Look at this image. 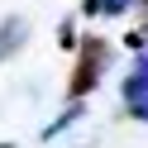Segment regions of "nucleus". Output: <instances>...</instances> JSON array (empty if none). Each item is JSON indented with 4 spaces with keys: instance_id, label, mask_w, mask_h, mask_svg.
I'll list each match as a JSON object with an SVG mask.
<instances>
[{
    "instance_id": "obj_1",
    "label": "nucleus",
    "mask_w": 148,
    "mask_h": 148,
    "mask_svg": "<svg viewBox=\"0 0 148 148\" xmlns=\"http://www.w3.org/2000/svg\"><path fill=\"white\" fill-rule=\"evenodd\" d=\"M110 58H115V48H110L100 34L77 38V67H72V77H67V100H86L91 91L100 86V77L110 72Z\"/></svg>"
},
{
    "instance_id": "obj_2",
    "label": "nucleus",
    "mask_w": 148,
    "mask_h": 148,
    "mask_svg": "<svg viewBox=\"0 0 148 148\" xmlns=\"http://www.w3.org/2000/svg\"><path fill=\"white\" fill-rule=\"evenodd\" d=\"M119 100H124V110L134 119L148 110V48L134 53V67H129V77L119 81Z\"/></svg>"
},
{
    "instance_id": "obj_3",
    "label": "nucleus",
    "mask_w": 148,
    "mask_h": 148,
    "mask_svg": "<svg viewBox=\"0 0 148 148\" xmlns=\"http://www.w3.org/2000/svg\"><path fill=\"white\" fill-rule=\"evenodd\" d=\"M24 43H29V19H19V14L0 19V62H5V58H14Z\"/></svg>"
},
{
    "instance_id": "obj_4",
    "label": "nucleus",
    "mask_w": 148,
    "mask_h": 148,
    "mask_svg": "<svg viewBox=\"0 0 148 148\" xmlns=\"http://www.w3.org/2000/svg\"><path fill=\"white\" fill-rule=\"evenodd\" d=\"M81 115H86V110H81V100H72V105H67V110H62V115H58V119H53V124H48V129H43V143H53V138H58V134H67V129H72V124H77V119H81Z\"/></svg>"
},
{
    "instance_id": "obj_5",
    "label": "nucleus",
    "mask_w": 148,
    "mask_h": 148,
    "mask_svg": "<svg viewBox=\"0 0 148 148\" xmlns=\"http://www.w3.org/2000/svg\"><path fill=\"white\" fill-rule=\"evenodd\" d=\"M138 0H100V14H129Z\"/></svg>"
},
{
    "instance_id": "obj_6",
    "label": "nucleus",
    "mask_w": 148,
    "mask_h": 148,
    "mask_svg": "<svg viewBox=\"0 0 148 148\" xmlns=\"http://www.w3.org/2000/svg\"><path fill=\"white\" fill-rule=\"evenodd\" d=\"M58 43H62V48H77V24H72V19L58 24Z\"/></svg>"
},
{
    "instance_id": "obj_7",
    "label": "nucleus",
    "mask_w": 148,
    "mask_h": 148,
    "mask_svg": "<svg viewBox=\"0 0 148 148\" xmlns=\"http://www.w3.org/2000/svg\"><path fill=\"white\" fill-rule=\"evenodd\" d=\"M81 14H91V19H96V14H100V0H81Z\"/></svg>"
},
{
    "instance_id": "obj_8",
    "label": "nucleus",
    "mask_w": 148,
    "mask_h": 148,
    "mask_svg": "<svg viewBox=\"0 0 148 148\" xmlns=\"http://www.w3.org/2000/svg\"><path fill=\"white\" fill-rule=\"evenodd\" d=\"M138 14H143V38H148V0H138Z\"/></svg>"
},
{
    "instance_id": "obj_9",
    "label": "nucleus",
    "mask_w": 148,
    "mask_h": 148,
    "mask_svg": "<svg viewBox=\"0 0 148 148\" xmlns=\"http://www.w3.org/2000/svg\"><path fill=\"white\" fill-rule=\"evenodd\" d=\"M138 119H143V124H148V110H143V115H138Z\"/></svg>"
},
{
    "instance_id": "obj_10",
    "label": "nucleus",
    "mask_w": 148,
    "mask_h": 148,
    "mask_svg": "<svg viewBox=\"0 0 148 148\" xmlns=\"http://www.w3.org/2000/svg\"><path fill=\"white\" fill-rule=\"evenodd\" d=\"M0 148H10V143H0Z\"/></svg>"
}]
</instances>
